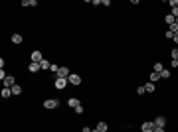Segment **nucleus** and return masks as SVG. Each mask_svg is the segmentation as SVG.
Returning a JSON list of instances; mask_svg holds the SVG:
<instances>
[{
  "label": "nucleus",
  "instance_id": "obj_35",
  "mask_svg": "<svg viewBox=\"0 0 178 132\" xmlns=\"http://www.w3.org/2000/svg\"><path fill=\"white\" fill-rule=\"evenodd\" d=\"M176 24H178V18H176Z\"/></svg>",
  "mask_w": 178,
  "mask_h": 132
},
{
  "label": "nucleus",
  "instance_id": "obj_20",
  "mask_svg": "<svg viewBox=\"0 0 178 132\" xmlns=\"http://www.w3.org/2000/svg\"><path fill=\"white\" fill-rule=\"evenodd\" d=\"M50 65H52V63H50L48 59H44V61L40 63V67H42V69H50Z\"/></svg>",
  "mask_w": 178,
  "mask_h": 132
},
{
  "label": "nucleus",
  "instance_id": "obj_19",
  "mask_svg": "<svg viewBox=\"0 0 178 132\" xmlns=\"http://www.w3.org/2000/svg\"><path fill=\"white\" fill-rule=\"evenodd\" d=\"M162 69H164L162 63H155V71H156V73H162Z\"/></svg>",
  "mask_w": 178,
  "mask_h": 132
},
{
  "label": "nucleus",
  "instance_id": "obj_18",
  "mask_svg": "<svg viewBox=\"0 0 178 132\" xmlns=\"http://www.w3.org/2000/svg\"><path fill=\"white\" fill-rule=\"evenodd\" d=\"M145 89H146V93H155V83H146Z\"/></svg>",
  "mask_w": 178,
  "mask_h": 132
},
{
  "label": "nucleus",
  "instance_id": "obj_1",
  "mask_svg": "<svg viewBox=\"0 0 178 132\" xmlns=\"http://www.w3.org/2000/svg\"><path fill=\"white\" fill-rule=\"evenodd\" d=\"M59 107V99H48L44 101V109H57Z\"/></svg>",
  "mask_w": 178,
  "mask_h": 132
},
{
  "label": "nucleus",
  "instance_id": "obj_29",
  "mask_svg": "<svg viewBox=\"0 0 178 132\" xmlns=\"http://www.w3.org/2000/svg\"><path fill=\"white\" fill-rule=\"evenodd\" d=\"M170 6L174 8V6H178V0H170Z\"/></svg>",
  "mask_w": 178,
  "mask_h": 132
},
{
  "label": "nucleus",
  "instance_id": "obj_26",
  "mask_svg": "<svg viewBox=\"0 0 178 132\" xmlns=\"http://www.w3.org/2000/svg\"><path fill=\"white\" fill-rule=\"evenodd\" d=\"M170 14H172L174 18H178V6H174V8H172V12H170Z\"/></svg>",
  "mask_w": 178,
  "mask_h": 132
},
{
  "label": "nucleus",
  "instance_id": "obj_9",
  "mask_svg": "<svg viewBox=\"0 0 178 132\" xmlns=\"http://www.w3.org/2000/svg\"><path fill=\"white\" fill-rule=\"evenodd\" d=\"M40 69H42V67H40V63H34V61L28 65V71H30V73H38Z\"/></svg>",
  "mask_w": 178,
  "mask_h": 132
},
{
  "label": "nucleus",
  "instance_id": "obj_2",
  "mask_svg": "<svg viewBox=\"0 0 178 132\" xmlns=\"http://www.w3.org/2000/svg\"><path fill=\"white\" fill-rule=\"evenodd\" d=\"M67 85H69V81H67V79H59V77H56V81H54V87L59 89V91H61V89H66Z\"/></svg>",
  "mask_w": 178,
  "mask_h": 132
},
{
  "label": "nucleus",
  "instance_id": "obj_8",
  "mask_svg": "<svg viewBox=\"0 0 178 132\" xmlns=\"http://www.w3.org/2000/svg\"><path fill=\"white\" fill-rule=\"evenodd\" d=\"M14 85H16V79L12 77V75H8V77L4 79V87H8V89H12V87H14Z\"/></svg>",
  "mask_w": 178,
  "mask_h": 132
},
{
  "label": "nucleus",
  "instance_id": "obj_23",
  "mask_svg": "<svg viewBox=\"0 0 178 132\" xmlns=\"http://www.w3.org/2000/svg\"><path fill=\"white\" fill-rule=\"evenodd\" d=\"M137 93H139V95H145V93H146L145 85H141V87H137Z\"/></svg>",
  "mask_w": 178,
  "mask_h": 132
},
{
  "label": "nucleus",
  "instance_id": "obj_11",
  "mask_svg": "<svg viewBox=\"0 0 178 132\" xmlns=\"http://www.w3.org/2000/svg\"><path fill=\"white\" fill-rule=\"evenodd\" d=\"M10 40H12V44H22V40H24V38L20 36V34H12V38H10Z\"/></svg>",
  "mask_w": 178,
  "mask_h": 132
},
{
  "label": "nucleus",
  "instance_id": "obj_24",
  "mask_svg": "<svg viewBox=\"0 0 178 132\" xmlns=\"http://www.w3.org/2000/svg\"><path fill=\"white\" fill-rule=\"evenodd\" d=\"M170 32H172V34H178V24H176V22L170 26Z\"/></svg>",
  "mask_w": 178,
  "mask_h": 132
},
{
  "label": "nucleus",
  "instance_id": "obj_5",
  "mask_svg": "<svg viewBox=\"0 0 178 132\" xmlns=\"http://www.w3.org/2000/svg\"><path fill=\"white\" fill-rule=\"evenodd\" d=\"M67 81H69V85H81V75H77V73H71Z\"/></svg>",
  "mask_w": 178,
  "mask_h": 132
},
{
  "label": "nucleus",
  "instance_id": "obj_3",
  "mask_svg": "<svg viewBox=\"0 0 178 132\" xmlns=\"http://www.w3.org/2000/svg\"><path fill=\"white\" fill-rule=\"evenodd\" d=\"M155 122H150V120H146V122H143V124H141V130L143 132H155Z\"/></svg>",
  "mask_w": 178,
  "mask_h": 132
},
{
  "label": "nucleus",
  "instance_id": "obj_16",
  "mask_svg": "<svg viewBox=\"0 0 178 132\" xmlns=\"http://www.w3.org/2000/svg\"><path fill=\"white\" fill-rule=\"evenodd\" d=\"M170 77H172L170 69H162V73H160V79H170Z\"/></svg>",
  "mask_w": 178,
  "mask_h": 132
},
{
  "label": "nucleus",
  "instance_id": "obj_25",
  "mask_svg": "<svg viewBox=\"0 0 178 132\" xmlns=\"http://www.w3.org/2000/svg\"><path fill=\"white\" fill-rule=\"evenodd\" d=\"M75 114H83V105H79L77 109H75Z\"/></svg>",
  "mask_w": 178,
  "mask_h": 132
},
{
  "label": "nucleus",
  "instance_id": "obj_21",
  "mask_svg": "<svg viewBox=\"0 0 178 132\" xmlns=\"http://www.w3.org/2000/svg\"><path fill=\"white\" fill-rule=\"evenodd\" d=\"M20 6H24V8H30V6H32V0H22V2H20Z\"/></svg>",
  "mask_w": 178,
  "mask_h": 132
},
{
  "label": "nucleus",
  "instance_id": "obj_6",
  "mask_svg": "<svg viewBox=\"0 0 178 132\" xmlns=\"http://www.w3.org/2000/svg\"><path fill=\"white\" fill-rule=\"evenodd\" d=\"M30 59H32L34 63H42V61H44V57H42V51H32Z\"/></svg>",
  "mask_w": 178,
  "mask_h": 132
},
{
  "label": "nucleus",
  "instance_id": "obj_7",
  "mask_svg": "<svg viewBox=\"0 0 178 132\" xmlns=\"http://www.w3.org/2000/svg\"><path fill=\"white\" fill-rule=\"evenodd\" d=\"M152 122H155V126H158V128H164V124H166V118H164V116H156Z\"/></svg>",
  "mask_w": 178,
  "mask_h": 132
},
{
  "label": "nucleus",
  "instance_id": "obj_27",
  "mask_svg": "<svg viewBox=\"0 0 178 132\" xmlns=\"http://www.w3.org/2000/svg\"><path fill=\"white\" fill-rule=\"evenodd\" d=\"M172 59H176V61H178V47H176V49H172Z\"/></svg>",
  "mask_w": 178,
  "mask_h": 132
},
{
  "label": "nucleus",
  "instance_id": "obj_22",
  "mask_svg": "<svg viewBox=\"0 0 178 132\" xmlns=\"http://www.w3.org/2000/svg\"><path fill=\"white\" fill-rule=\"evenodd\" d=\"M50 71H52V73H57V71H59V65L52 63V65H50Z\"/></svg>",
  "mask_w": 178,
  "mask_h": 132
},
{
  "label": "nucleus",
  "instance_id": "obj_33",
  "mask_svg": "<svg viewBox=\"0 0 178 132\" xmlns=\"http://www.w3.org/2000/svg\"><path fill=\"white\" fill-rule=\"evenodd\" d=\"M155 132H164V128H158V126H156V128H155Z\"/></svg>",
  "mask_w": 178,
  "mask_h": 132
},
{
  "label": "nucleus",
  "instance_id": "obj_34",
  "mask_svg": "<svg viewBox=\"0 0 178 132\" xmlns=\"http://www.w3.org/2000/svg\"><path fill=\"white\" fill-rule=\"evenodd\" d=\"M91 132H99V130H97V128H95V130H91Z\"/></svg>",
  "mask_w": 178,
  "mask_h": 132
},
{
  "label": "nucleus",
  "instance_id": "obj_28",
  "mask_svg": "<svg viewBox=\"0 0 178 132\" xmlns=\"http://www.w3.org/2000/svg\"><path fill=\"white\" fill-rule=\"evenodd\" d=\"M164 38H168V40H172V38H174V34H172V32H170V30H168V32L164 34Z\"/></svg>",
  "mask_w": 178,
  "mask_h": 132
},
{
  "label": "nucleus",
  "instance_id": "obj_12",
  "mask_svg": "<svg viewBox=\"0 0 178 132\" xmlns=\"http://www.w3.org/2000/svg\"><path fill=\"white\" fill-rule=\"evenodd\" d=\"M10 97H12V89L4 87L2 89V99H10Z\"/></svg>",
  "mask_w": 178,
  "mask_h": 132
},
{
  "label": "nucleus",
  "instance_id": "obj_13",
  "mask_svg": "<svg viewBox=\"0 0 178 132\" xmlns=\"http://www.w3.org/2000/svg\"><path fill=\"white\" fill-rule=\"evenodd\" d=\"M164 22H166L168 26H172V24L176 22V18H174V16H172V14H166V16H164Z\"/></svg>",
  "mask_w": 178,
  "mask_h": 132
},
{
  "label": "nucleus",
  "instance_id": "obj_32",
  "mask_svg": "<svg viewBox=\"0 0 178 132\" xmlns=\"http://www.w3.org/2000/svg\"><path fill=\"white\" fill-rule=\"evenodd\" d=\"M172 40H174V44H178V34H174V38H172Z\"/></svg>",
  "mask_w": 178,
  "mask_h": 132
},
{
  "label": "nucleus",
  "instance_id": "obj_30",
  "mask_svg": "<svg viewBox=\"0 0 178 132\" xmlns=\"http://www.w3.org/2000/svg\"><path fill=\"white\" fill-rule=\"evenodd\" d=\"M170 65H172L174 69H176V67H178V61H176V59H172V63H170Z\"/></svg>",
  "mask_w": 178,
  "mask_h": 132
},
{
  "label": "nucleus",
  "instance_id": "obj_31",
  "mask_svg": "<svg viewBox=\"0 0 178 132\" xmlns=\"http://www.w3.org/2000/svg\"><path fill=\"white\" fill-rule=\"evenodd\" d=\"M81 132H91V128H89V126H83V128H81Z\"/></svg>",
  "mask_w": 178,
  "mask_h": 132
},
{
  "label": "nucleus",
  "instance_id": "obj_15",
  "mask_svg": "<svg viewBox=\"0 0 178 132\" xmlns=\"http://www.w3.org/2000/svg\"><path fill=\"white\" fill-rule=\"evenodd\" d=\"M107 128H109L107 122H97V130L99 132H107Z\"/></svg>",
  "mask_w": 178,
  "mask_h": 132
},
{
  "label": "nucleus",
  "instance_id": "obj_10",
  "mask_svg": "<svg viewBox=\"0 0 178 132\" xmlns=\"http://www.w3.org/2000/svg\"><path fill=\"white\" fill-rule=\"evenodd\" d=\"M67 105H69L71 109H77V107L81 105V103H79V99H75V97H71V99L67 101Z\"/></svg>",
  "mask_w": 178,
  "mask_h": 132
},
{
  "label": "nucleus",
  "instance_id": "obj_14",
  "mask_svg": "<svg viewBox=\"0 0 178 132\" xmlns=\"http://www.w3.org/2000/svg\"><path fill=\"white\" fill-rule=\"evenodd\" d=\"M12 95H14V97L22 95V87H20V85H14V87H12Z\"/></svg>",
  "mask_w": 178,
  "mask_h": 132
},
{
  "label": "nucleus",
  "instance_id": "obj_4",
  "mask_svg": "<svg viewBox=\"0 0 178 132\" xmlns=\"http://www.w3.org/2000/svg\"><path fill=\"white\" fill-rule=\"evenodd\" d=\"M69 75H71V73H69L67 67H59V71L56 73V77H59V79H69Z\"/></svg>",
  "mask_w": 178,
  "mask_h": 132
},
{
  "label": "nucleus",
  "instance_id": "obj_17",
  "mask_svg": "<svg viewBox=\"0 0 178 132\" xmlns=\"http://www.w3.org/2000/svg\"><path fill=\"white\" fill-rule=\"evenodd\" d=\"M158 79H160V73H156V71H152V73H150V83H156Z\"/></svg>",
  "mask_w": 178,
  "mask_h": 132
}]
</instances>
